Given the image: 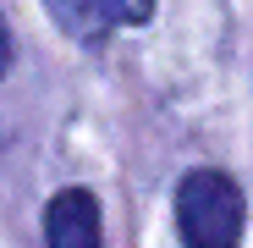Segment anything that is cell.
Wrapping results in <instances>:
<instances>
[{
    "label": "cell",
    "instance_id": "2",
    "mask_svg": "<svg viewBox=\"0 0 253 248\" xmlns=\"http://www.w3.org/2000/svg\"><path fill=\"white\" fill-rule=\"evenodd\" d=\"M44 11L55 17V28H66L83 45H99L116 28H138L154 17V0H44Z\"/></svg>",
    "mask_w": 253,
    "mask_h": 248
},
{
    "label": "cell",
    "instance_id": "1",
    "mask_svg": "<svg viewBox=\"0 0 253 248\" xmlns=\"http://www.w3.org/2000/svg\"><path fill=\"white\" fill-rule=\"evenodd\" d=\"M242 188L226 171H187L176 182L182 248H242Z\"/></svg>",
    "mask_w": 253,
    "mask_h": 248
},
{
    "label": "cell",
    "instance_id": "3",
    "mask_svg": "<svg viewBox=\"0 0 253 248\" xmlns=\"http://www.w3.org/2000/svg\"><path fill=\"white\" fill-rule=\"evenodd\" d=\"M44 243L50 248H105L99 243V204L88 188H61L44 210Z\"/></svg>",
    "mask_w": 253,
    "mask_h": 248
},
{
    "label": "cell",
    "instance_id": "4",
    "mask_svg": "<svg viewBox=\"0 0 253 248\" xmlns=\"http://www.w3.org/2000/svg\"><path fill=\"white\" fill-rule=\"evenodd\" d=\"M6 66H11V28H6V17H0V77H6Z\"/></svg>",
    "mask_w": 253,
    "mask_h": 248
}]
</instances>
